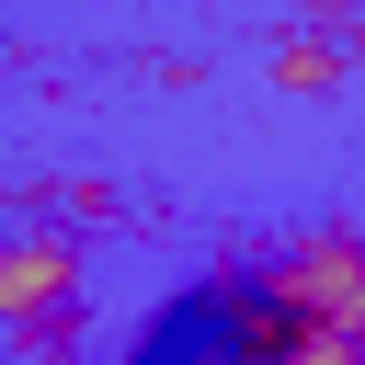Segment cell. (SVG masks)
Listing matches in <instances>:
<instances>
[{"mask_svg": "<svg viewBox=\"0 0 365 365\" xmlns=\"http://www.w3.org/2000/svg\"><path fill=\"white\" fill-rule=\"evenodd\" d=\"M80 251L57 228H0V342H68Z\"/></svg>", "mask_w": 365, "mask_h": 365, "instance_id": "cell-1", "label": "cell"}, {"mask_svg": "<svg viewBox=\"0 0 365 365\" xmlns=\"http://www.w3.org/2000/svg\"><path fill=\"white\" fill-rule=\"evenodd\" d=\"M331 68H342V57H331V46H285V57H274V80H297V91H319V80H331Z\"/></svg>", "mask_w": 365, "mask_h": 365, "instance_id": "cell-2", "label": "cell"}, {"mask_svg": "<svg viewBox=\"0 0 365 365\" xmlns=\"http://www.w3.org/2000/svg\"><path fill=\"white\" fill-rule=\"evenodd\" d=\"M0 365H68V342H0Z\"/></svg>", "mask_w": 365, "mask_h": 365, "instance_id": "cell-3", "label": "cell"}]
</instances>
